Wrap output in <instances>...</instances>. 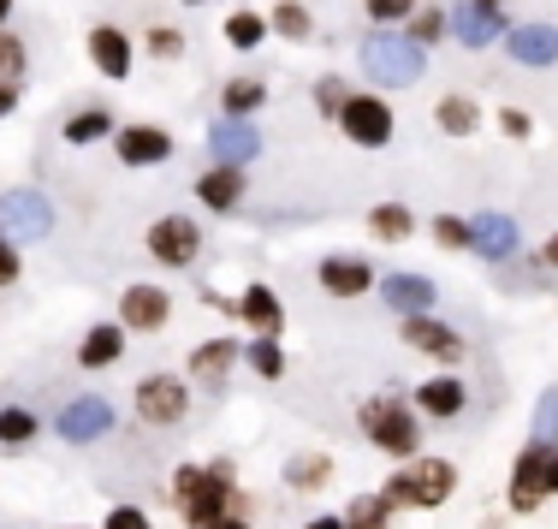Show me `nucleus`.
<instances>
[{"label":"nucleus","instance_id":"obj_1","mask_svg":"<svg viewBox=\"0 0 558 529\" xmlns=\"http://www.w3.org/2000/svg\"><path fill=\"white\" fill-rule=\"evenodd\" d=\"M172 506L184 529H208L220 512H238V465L208 458V465H179L172 470Z\"/></svg>","mask_w":558,"mask_h":529},{"label":"nucleus","instance_id":"obj_2","mask_svg":"<svg viewBox=\"0 0 558 529\" xmlns=\"http://www.w3.org/2000/svg\"><path fill=\"white\" fill-rule=\"evenodd\" d=\"M356 65L375 89H410L428 72V48L410 43L404 31H380L375 24V36H363V48H356Z\"/></svg>","mask_w":558,"mask_h":529},{"label":"nucleus","instance_id":"obj_3","mask_svg":"<svg viewBox=\"0 0 558 529\" xmlns=\"http://www.w3.org/2000/svg\"><path fill=\"white\" fill-rule=\"evenodd\" d=\"M380 494L392 500L398 512H440L451 494H458V465L451 458H404L387 482H380Z\"/></svg>","mask_w":558,"mask_h":529},{"label":"nucleus","instance_id":"obj_4","mask_svg":"<svg viewBox=\"0 0 558 529\" xmlns=\"http://www.w3.org/2000/svg\"><path fill=\"white\" fill-rule=\"evenodd\" d=\"M356 429H363L368 446H380L387 458H416L422 453V411L398 393H380L356 411Z\"/></svg>","mask_w":558,"mask_h":529},{"label":"nucleus","instance_id":"obj_5","mask_svg":"<svg viewBox=\"0 0 558 529\" xmlns=\"http://www.w3.org/2000/svg\"><path fill=\"white\" fill-rule=\"evenodd\" d=\"M333 125L344 131V143H356V149H387L398 137V113H392L387 89H351Z\"/></svg>","mask_w":558,"mask_h":529},{"label":"nucleus","instance_id":"obj_6","mask_svg":"<svg viewBox=\"0 0 558 529\" xmlns=\"http://www.w3.org/2000/svg\"><path fill=\"white\" fill-rule=\"evenodd\" d=\"M131 411H137V422H149V429H179L191 417V381L172 375V369H155V375L137 381Z\"/></svg>","mask_w":558,"mask_h":529},{"label":"nucleus","instance_id":"obj_7","mask_svg":"<svg viewBox=\"0 0 558 529\" xmlns=\"http://www.w3.org/2000/svg\"><path fill=\"white\" fill-rule=\"evenodd\" d=\"M143 244H149V256L161 262V268H172V274H191L196 262H203L208 232H203V220H196V215H161L149 232H143Z\"/></svg>","mask_w":558,"mask_h":529},{"label":"nucleus","instance_id":"obj_8","mask_svg":"<svg viewBox=\"0 0 558 529\" xmlns=\"http://www.w3.org/2000/svg\"><path fill=\"white\" fill-rule=\"evenodd\" d=\"M553 453H558L553 441H529L523 453H517V465H511V482H505V500H511V512H517V518H535V512L553 500V488H547Z\"/></svg>","mask_w":558,"mask_h":529},{"label":"nucleus","instance_id":"obj_9","mask_svg":"<svg viewBox=\"0 0 558 529\" xmlns=\"http://www.w3.org/2000/svg\"><path fill=\"white\" fill-rule=\"evenodd\" d=\"M48 232H54V203L36 184L0 191V238H12V244H43Z\"/></svg>","mask_w":558,"mask_h":529},{"label":"nucleus","instance_id":"obj_10","mask_svg":"<svg viewBox=\"0 0 558 529\" xmlns=\"http://www.w3.org/2000/svg\"><path fill=\"white\" fill-rule=\"evenodd\" d=\"M398 339H404L410 351L434 357L440 369H458V363H470V339H463L451 322H440L434 310H422V315H398Z\"/></svg>","mask_w":558,"mask_h":529},{"label":"nucleus","instance_id":"obj_11","mask_svg":"<svg viewBox=\"0 0 558 529\" xmlns=\"http://www.w3.org/2000/svg\"><path fill=\"white\" fill-rule=\"evenodd\" d=\"M113 429H119V417L101 393H77V399H65L54 411V434L65 446H96V441H108Z\"/></svg>","mask_w":558,"mask_h":529},{"label":"nucleus","instance_id":"obj_12","mask_svg":"<svg viewBox=\"0 0 558 529\" xmlns=\"http://www.w3.org/2000/svg\"><path fill=\"white\" fill-rule=\"evenodd\" d=\"M113 155H119V167H167L172 161V131L167 125H155V119H125V125H113Z\"/></svg>","mask_w":558,"mask_h":529},{"label":"nucleus","instance_id":"obj_13","mask_svg":"<svg viewBox=\"0 0 558 529\" xmlns=\"http://www.w3.org/2000/svg\"><path fill=\"white\" fill-rule=\"evenodd\" d=\"M470 256L494 262V268L517 262V256H523V227H517L511 215H499V208H482V215H470Z\"/></svg>","mask_w":558,"mask_h":529},{"label":"nucleus","instance_id":"obj_14","mask_svg":"<svg viewBox=\"0 0 558 529\" xmlns=\"http://www.w3.org/2000/svg\"><path fill=\"white\" fill-rule=\"evenodd\" d=\"M84 55H89V65H96L108 84H125V77L137 72V36L119 31V24H89Z\"/></svg>","mask_w":558,"mask_h":529},{"label":"nucleus","instance_id":"obj_15","mask_svg":"<svg viewBox=\"0 0 558 529\" xmlns=\"http://www.w3.org/2000/svg\"><path fill=\"white\" fill-rule=\"evenodd\" d=\"M410 405L422 411V422H458L470 411V381H463L458 369H440V375H428L410 393Z\"/></svg>","mask_w":558,"mask_h":529},{"label":"nucleus","instance_id":"obj_16","mask_svg":"<svg viewBox=\"0 0 558 529\" xmlns=\"http://www.w3.org/2000/svg\"><path fill=\"white\" fill-rule=\"evenodd\" d=\"M505 31H511L505 7H475V0H458V7H451V43L470 48V55H482V48L505 43Z\"/></svg>","mask_w":558,"mask_h":529},{"label":"nucleus","instance_id":"obj_17","mask_svg":"<svg viewBox=\"0 0 558 529\" xmlns=\"http://www.w3.org/2000/svg\"><path fill=\"white\" fill-rule=\"evenodd\" d=\"M119 322H125V334H161L172 322V292L167 286H149V280L125 286L119 292Z\"/></svg>","mask_w":558,"mask_h":529},{"label":"nucleus","instance_id":"obj_18","mask_svg":"<svg viewBox=\"0 0 558 529\" xmlns=\"http://www.w3.org/2000/svg\"><path fill=\"white\" fill-rule=\"evenodd\" d=\"M375 298L387 303L392 315H422V310L440 303V286H434L428 274H416V268H392V274L375 280Z\"/></svg>","mask_w":558,"mask_h":529},{"label":"nucleus","instance_id":"obj_19","mask_svg":"<svg viewBox=\"0 0 558 529\" xmlns=\"http://www.w3.org/2000/svg\"><path fill=\"white\" fill-rule=\"evenodd\" d=\"M375 262H363V256H322V268H315V286H322L327 298H368L375 292Z\"/></svg>","mask_w":558,"mask_h":529},{"label":"nucleus","instance_id":"obj_20","mask_svg":"<svg viewBox=\"0 0 558 529\" xmlns=\"http://www.w3.org/2000/svg\"><path fill=\"white\" fill-rule=\"evenodd\" d=\"M505 55H511L517 65H529V72H547V65H558V24H511L505 31Z\"/></svg>","mask_w":558,"mask_h":529},{"label":"nucleus","instance_id":"obj_21","mask_svg":"<svg viewBox=\"0 0 558 529\" xmlns=\"http://www.w3.org/2000/svg\"><path fill=\"white\" fill-rule=\"evenodd\" d=\"M244 191H250L244 167L215 161V167H203V173H196V203H203L208 215H238V208H244Z\"/></svg>","mask_w":558,"mask_h":529},{"label":"nucleus","instance_id":"obj_22","mask_svg":"<svg viewBox=\"0 0 558 529\" xmlns=\"http://www.w3.org/2000/svg\"><path fill=\"white\" fill-rule=\"evenodd\" d=\"M208 155H215V161H226V167H250L262 155V131L250 125V119H215V125H208Z\"/></svg>","mask_w":558,"mask_h":529},{"label":"nucleus","instance_id":"obj_23","mask_svg":"<svg viewBox=\"0 0 558 529\" xmlns=\"http://www.w3.org/2000/svg\"><path fill=\"white\" fill-rule=\"evenodd\" d=\"M238 322H250L256 334H286V303H279V292L268 280H250L244 292H238Z\"/></svg>","mask_w":558,"mask_h":529},{"label":"nucleus","instance_id":"obj_24","mask_svg":"<svg viewBox=\"0 0 558 529\" xmlns=\"http://www.w3.org/2000/svg\"><path fill=\"white\" fill-rule=\"evenodd\" d=\"M244 363V346L238 339H203L191 357H184V369H191V381H208V387H220L232 369Z\"/></svg>","mask_w":558,"mask_h":529},{"label":"nucleus","instance_id":"obj_25","mask_svg":"<svg viewBox=\"0 0 558 529\" xmlns=\"http://www.w3.org/2000/svg\"><path fill=\"white\" fill-rule=\"evenodd\" d=\"M434 131H440V137H475V131H482V101H475L470 89H446V96L434 101Z\"/></svg>","mask_w":558,"mask_h":529},{"label":"nucleus","instance_id":"obj_26","mask_svg":"<svg viewBox=\"0 0 558 529\" xmlns=\"http://www.w3.org/2000/svg\"><path fill=\"white\" fill-rule=\"evenodd\" d=\"M113 125H119V119L101 108V101H89V108L65 113L60 143H65V149H96V143H108V137H113Z\"/></svg>","mask_w":558,"mask_h":529},{"label":"nucleus","instance_id":"obj_27","mask_svg":"<svg viewBox=\"0 0 558 529\" xmlns=\"http://www.w3.org/2000/svg\"><path fill=\"white\" fill-rule=\"evenodd\" d=\"M125 322H96L84 339H77V369H113L125 357Z\"/></svg>","mask_w":558,"mask_h":529},{"label":"nucleus","instance_id":"obj_28","mask_svg":"<svg viewBox=\"0 0 558 529\" xmlns=\"http://www.w3.org/2000/svg\"><path fill=\"white\" fill-rule=\"evenodd\" d=\"M220 36H226V48H238V55H256L262 43H268V12H256L250 0H238L232 12H226V24H220Z\"/></svg>","mask_w":558,"mask_h":529},{"label":"nucleus","instance_id":"obj_29","mask_svg":"<svg viewBox=\"0 0 558 529\" xmlns=\"http://www.w3.org/2000/svg\"><path fill=\"white\" fill-rule=\"evenodd\" d=\"M262 108H268V77H226L220 84V113L226 119H256Z\"/></svg>","mask_w":558,"mask_h":529},{"label":"nucleus","instance_id":"obj_30","mask_svg":"<svg viewBox=\"0 0 558 529\" xmlns=\"http://www.w3.org/2000/svg\"><path fill=\"white\" fill-rule=\"evenodd\" d=\"M268 31L279 36V43L303 48V43H315V12L303 7V0H274V7H268Z\"/></svg>","mask_w":558,"mask_h":529},{"label":"nucleus","instance_id":"obj_31","mask_svg":"<svg viewBox=\"0 0 558 529\" xmlns=\"http://www.w3.org/2000/svg\"><path fill=\"white\" fill-rule=\"evenodd\" d=\"M36 441H43V411H31V405H0V446L24 453Z\"/></svg>","mask_w":558,"mask_h":529},{"label":"nucleus","instance_id":"obj_32","mask_svg":"<svg viewBox=\"0 0 558 529\" xmlns=\"http://www.w3.org/2000/svg\"><path fill=\"white\" fill-rule=\"evenodd\" d=\"M398 31H404L410 43H422V48L434 55L440 43H451V7H416L404 24H398Z\"/></svg>","mask_w":558,"mask_h":529},{"label":"nucleus","instance_id":"obj_33","mask_svg":"<svg viewBox=\"0 0 558 529\" xmlns=\"http://www.w3.org/2000/svg\"><path fill=\"white\" fill-rule=\"evenodd\" d=\"M368 232H375L380 244H404V238L416 232V208L410 203H375L368 208Z\"/></svg>","mask_w":558,"mask_h":529},{"label":"nucleus","instance_id":"obj_34","mask_svg":"<svg viewBox=\"0 0 558 529\" xmlns=\"http://www.w3.org/2000/svg\"><path fill=\"white\" fill-rule=\"evenodd\" d=\"M392 512H398V506L375 488V494H356L351 506L339 512V518H344V529H392Z\"/></svg>","mask_w":558,"mask_h":529},{"label":"nucleus","instance_id":"obj_35","mask_svg":"<svg viewBox=\"0 0 558 529\" xmlns=\"http://www.w3.org/2000/svg\"><path fill=\"white\" fill-rule=\"evenodd\" d=\"M244 369H250L256 381H279V375H286V346H279L274 334H256V339L244 346Z\"/></svg>","mask_w":558,"mask_h":529},{"label":"nucleus","instance_id":"obj_36","mask_svg":"<svg viewBox=\"0 0 558 529\" xmlns=\"http://www.w3.org/2000/svg\"><path fill=\"white\" fill-rule=\"evenodd\" d=\"M327 482H333V458L327 453H303L286 465V488H298V494H315V488H327Z\"/></svg>","mask_w":558,"mask_h":529},{"label":"nucleus","instance_id":"obj_37","mask_svg":"<svg viewBox=\"0 0 558 529\" xmlns=\"http://www.w3.org/2000/svg\"><path fill=\"white\" fill-rule=\"evenodd\" d=\"M143 55L149 60H161V65H172V60H184V48H191V36L179 31V24H149V31H143Z\"/></svg>","mask_w":558,"mask_h":529},{"label":"nucleus","instance_id":"obj_38","mask_svg":"<svg viewBox=\"0 0 558 529\" xmlns=\"http://www.w3.org/2000/svg\"><path fill=\"white\" fill-rule=\"evenodd\" d=\"M344 96H351V77H339V72H322L310 84V101H315V113H322V119H339Z\"/></svg>","mask_w":558,"mask_h":529},{"label":"nucleus","instance_id":"obj_39","mask_svg":"<svg viewBox=\"0 0 558 529\" xmlns=\"http://www.w3.org/2000/svg\"><path fill=\"white\" fill-rule=\"evenodd\" d=\"M31 72V48H24L19 31H0V84H24Z\"/></svg>","mask_w":558,"mask_h":529},{"label":"nucleus","instance_id":"obj_40","mask_svg":"<svg viewBox=\"0 0 558 529\" xmlns=\"http://www.w3.org/2000/svg\"><path fill=\"white\" fill-rule=\"evenodd\" d=\"M416 7H422V0H363L368 24H380V31H398V24H404Z\"/></svg>","mask_w":558,"mask_h":529},{"label":"nucleus","instance_id":"obj_41","mask_svg":"<svg viewBox=\"0 0 558 529\" xmlns=\"http://www.w3.org/2000/svg\"><path fill=\"white\" fill-rule=\"evenodd\" d=\"M428 232H434V244H440V250H470V220H463V215H434Z\"/></svg>","mask_w":558,"mask_h":529},{"label":"nucleus","instance_id":"obj_42","mask_svg":"<svg viewBox=\"0 0 558 529\" xmlns=\"http://www.w3.org/2000/svg\"><path fill=\"white\" fill-rule=\"evenodd\" d=\"M529 441H553L558 446V387L541 393V405H535V434Z\"/></svg>","mask_w":558,"mask_h":529},{"label":"nucleus","instance_id":"obj_43","mask_svg":"<svg viewBox=\"0 0 558 529\" xmlns=\"http://www.w3.org/2000/svg\"><path fill=\"white\" fill-rule=\"evenodd\" d=\"M499 131H505L511 143L535 137V113H529V108H499Z\"/></svg>","mask_w":558,"mask_h":529},{"label":"nucleus","instance_id":"obj_44","mask_svg":"<svg viewBox=\"0 0 558 529\" xmlns=\"http://www.w3.org/2000/svg\"><path fill=\"white\" fill-rule=\"evenodd\" d=\"M101 529H155V518H149L143 506H131V500H125V506H113L108 518H101Z\"/></svg>","mask_w":558,"mask_h":529},{"label":"nucleus","instance_id":"obj_45","mask_svg":"<svg viewBox=\"0 0 558 529\" xmlns=\"http://www.w3.org/2000/svg\"><path fill=\"white\" fill-rule=\"evenodd\" d=\"M19 274H24L19 244H12V238H0V286H19Z\"/></svg>","mask_w":558,"mask_h":529},{"label":"nucleus","instance_id":"obj_46","mask_svg":"<svg viewBox=\"0 0 558 529\" xmlns=\"http://www.w3.org/2000/svg\"><path fill=\"white\" fill-rule=\"evenodd\" d=\"M19 101H24V84H0V119L19 113Z\"/></svg>","mask_w":558,"mask_h":529},{"label":"nucleus","instance_id":"obj_47","mask_svg":"<svg viewBox=\"0 0 558 529\" xmlns=\"http://www.w3.org/2000/svg\"><path fill=\"white\" fill-rule=\"evenodd\" d=\"M208 529H256V524H250V518H244V512H220V518H215V524H208Z\"/></svg>","mask_w":558,"mask_h":529},{"label":"nucleus","instance_id":"obj_48","mask_svg":"<svg viewBox=\"0 0 558 529\" xmlns=\"http://www.w3.org/2000/svg\"><path fill=\"white\" fill-rule=\"evenodd\" d=\"M541 268H553V274H558V232L547 238V244H541Z\"/></svg>","mask_w":558,"mask_h":529},{"label":"nucleus","instance_id":"obj_49","mask_svg":"<svg viewBox=\"0 0 558 529\" xmlns=\"http://www.w3.org/2000/svg\"><path fill=\"white\" fill-rule=\"evenodd\" d=\"M303 529H344V518H339V512H322V518H310Z\"/></svg>","mask_w":558,"mask_h":529},{"label":"nucleus","instance_id":"obj_50","mask_svg":"<svg viewBox=\"0 0 558 529\" xmlns=\"http://www.w3.org/2000/svg\"><path fill=\"white\" fill-rule=\"evenodd\" d=\"M547 488H553V500H558V453H553V470H547Z\"/></svg>","mask_w":558,"mask_h":529},{"label":"nucleus","instance_id":"obj_51","mask_svg":"<svg viewBox=\"0 0 558 529\" xmlns=\"http://www.w3.org/2000/svg\"><path fill=\"white\" fill-rule=\"evenodd\" d=\"M12 7H19V0H0V31H7V19H12Z\"/></svg>","mask_w":558,"mask_h":529},{"label":"nucleus","instance_id":"obj_52","mask_svg":"<svg viewBox=\"0 0 558 529\" xmlns=\"http://www.w3.org/2000/svg\"><path fill=\"white\" fill-rule=\"evenodd\" d=\"M475 7H511V0H475Z\"/></svg>","mask_w":558,"mask_h":529},{"label":"nucleus","instance_id":"obj_53","mask_svg":"<svg viewBox=\"0 0 558 529\" xmlns=\"http://www.w3.org/2000/svg\"><path fill=\"white\" fill-rule=\"evenodd\" d=\"M184 7H208V0H184Z\"/></svg>","mask_w":558,"mask_h":529},{"label":"nucleus","instance_id":"obj_54","mask_svg":"<svg viewBox=\"0 0 558 529\" xmlns=\"http://www.w3.org/2000/svg\"><path fill=\"white\" fill-rule=\"evenodd\" d=\"M60 529H84V524H60Z\"/></svg>","mask_w":558,"mask_h":529}]
</instances>
